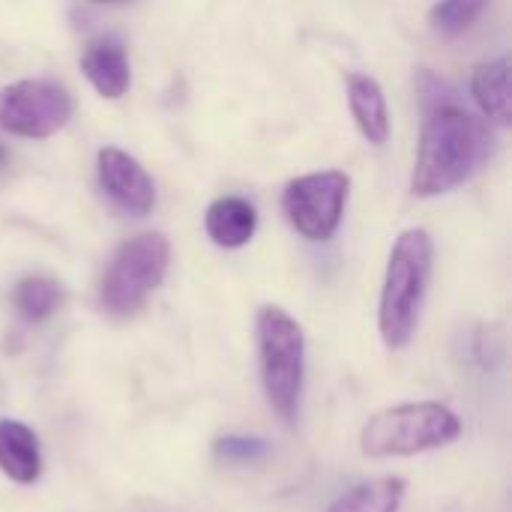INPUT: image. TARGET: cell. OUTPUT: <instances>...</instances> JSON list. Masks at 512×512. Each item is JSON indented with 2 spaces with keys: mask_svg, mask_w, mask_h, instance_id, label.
Wrapping results in <instances>:
<instances>
[{
  "mask_svg": "<svg viewBox=\"0 0 512 512\" xmlns=\"http://www.w3.org/2000/svg\"><path fill=\"white\" fill-rule=\"evenodd\" d=\"M489 156V132L459 102L426 111L420 150L414 162L411 192L417 198H438L462 186Z\"/></svg>",
  "mask_w": 512,
  "mask_h": 512,
  "instance_id": "cell-1",
  "label": "cell"
},
{
  "mask_svg": "<svg viewBox=\"0 0 512 512\" xmlns=\"http://www.w3.org/2000/svg\"><path fill=\"white\" fill-rule=\"evenodd\" d=\"M435 243L426 228H408L390 249L381 303H378V333L390 351H402L414 342L426 294L432 285Z\"/></svg>",
  "mask_w": 512,
  "mask_h": 512,
  "instance_id": "cell-2",
  "label": "cell"
},
{
  "mask_svg": "<svg viewBox=\"0 0 512 512\" xmlns=\"http://www.w3.org/2000/svg\"><path fill=\"white\" fill-rule=\"evenodd\" d=\"M255 342L267 405L282 423H294L306 381V333L282 306H261L255 318Z\"/></svg>",
  "mask_w": 512,
  "mask_h": 512,
  "instance_id": "cell-3",
  "label": "cell"
},
{
  "mask_svg": "<svg viewBox=\"0 0 512 512\" xmlns=\"http://www.w3.org/2000/svg\"><path fill=\"white\" fill-rule=\"evenodd\" d=\"M462 438V420L441 402H405L372 414L360 429V453L369 459H411L444 450Z\"/></svg>",
  "mask_w": 512,
  "mask_h": 512,
  "instance_id": "cell-4",
  "label": "cell"
},
{
  "mask_svg": "<svg viewBox=\"0 0 512 512\" xmlns=\"http://www.w3.org/2000/svg\"><path fill=\"white\" fill-rule=\"evenodd\" d=\"M171 246L165 234L147 231L126 240L99 282V306L111 318H132L144 309L150 294L165 282Z\"/></svg>",
  "mask_w": 512,
  "mask_h": 512,
  "instance_id": "cell-5",
  "label": "cell"
},
{
  "mask_svg": "<svg viewBox=\"0 0 512 512\" xmlns=\"http://www.w3.org/2000/svg\"><path fill=\"white\" fill-rule=\"evenodd\" d=\"M348 189H351V180L342 171L306 174L288 183L282 195V210L300 237L312 243H324L342 225Z\"/></svg>",
  "mask_w": 512,
  "mask_h": 512,
  "instance_id": "cell-6",
  "label": "cell"
},
{
  "mask_svg": "<svg viewBox=\"0 0 512 512\" xmlns=\"http://www.w3.org/2000/svg\"><path fill=\"white\" fill-rule=\"evenodd\" d=\"M72 117L69 93L42 78L15 81L0 90V129L21 138H48Z\"/></svg>",
  "mask_w": 512,
  "mask_h": 512,
  "instance_id": "cell-7",
  "label": "cell"
},
{
  "mask_svg": "<svg viewBox=\"0 0 512 512\" xmlns=\"http://www.w3.org/2000/svg\"><path fill=\"white\" fill-rule=\"evenodd\" d=\"M96 171H99V186L120 210L132 216H147L156 207L153 180L129 153L117 147H102L96 156Z\"/></svg>",
  "mask_w": 512,
  "mask_h": 512,
  "instance_id": "cell-8",
  "label": "cell"
},
{
  "mask_svg": "<svg viewBox=\"0 0 512 512\" xmlns=\"http://www.w3.org/2000/svg\"><path fill=\"white\" fill-rule=\"evenodd\" d=\"M0 474L15 486H33L42 477L39 438L21 420H0Z\"/></svg>",
  "mask_w": 512,
  "mask_h": 512,
  "instance_id": "cell-9",
  "label": "cell"
},
{
  "mask_svg": "<svg viewBox=\"0 0 512 512\" xmlns=\"http://www.w3.org/2000/svg\"><path fill=\"white\" fill-rule=\"evenodd\" d=\"M81 72L93 84V90L105 99H120L129 90V60L117 39L102 36L93 39L81 57Z\"/></svg>",
  "mask_w": 512,
  "mask_h": 512,
  "instance_id": "cell-10",
  "label": "cell"
},
{
  "mask_svg": "<svg viewBox=\"0 0 512 512\" xmlns=\"http://www.w3.org/2000/svg\"><path fill=\"white\" fill-rule=\"evenodd\" d=\"M204 228H207V237L216 246H222V249H240V246H246L255 237L258 213H255V207L246 198L225 195V198H216L207 207Z\"/></svg>",
  "mask_w": 512,
  "mask_h": 512,
  "instance_id": "cell-11",
  "label": "cell"
},
{
  "mask_svg": "<svg viewBox=\"0 0 512 512\" xmlns=\"http://www.w3.org/2000/svg\"><path fill=\"white\" fill-rule=\"evenodd\" d=\"M348 105H351V114H354L363 138L375 147L387 144L390 114H387V99H384L381 84L360 72L348 75Z\"/></svg>",
  "mask_w": 512,
  "mask_h": 512,
  "instance_id": "cell-12",
  "label": "cell"
},
{
  "mask_svg": "<svg viewBox=\"0 0 512 512\" xmlns=\"http://www.w3.org/2000/svg\"><path fill=\"white\" fill-rule=\"evenodd\" d=\"M405 495H408V483L402 477L387 474L345 489L327 504V512H399L405 504Z\"/></svg>",
  "mask_w": 512,
  "mask_h": 512,
  "instance_id": "cell-13",
  "label": "cell"
},
{
  "mask_svg": "<svg viewBox=\"0 0 512 512\" xmlns=\"http://www.w3.org/2000/svg\"><path fill=\"white\" fill-rule=\"evenodd\" d=\"M471 90H474L477 105L483 108V114H486L492 123H498V126H507V123H510L512 96H510V60H507V57H498V60L480 63V66H477V72H474Z\"/></svg>",
  "mask_w": 512,
  "mask_h": 512,
  "instance_id": "cell-14",
  "label": "cell"
},
{
  "mask_svg": "<svg viewBox=\"0 0 512 512\" xmlns=\"http://www.w3.org/2000/svg\"><path fill=\"white\" fill-rule=\"evenodd\" d=\"M12 303H15V312L30 321V324H39V321H48L60 303H63V288L57 279H48V276H27L15 285L12 291Z\"/></svg>",
  "mask_w": 512,
  "mask_h": 512,
  "instance_id": "cell-15",
  "label": "cell"
},
{
  "mask_svg": "<svg viewBox=\"0 0 512 512\" xmlns=\"http://www.w3.org/2000/svg\"><path fill=\"white\" fill-rule=\"evenodd\" d=\"M270 441L255 438V435H219L213 441V459L219 465H231V468H249L258 465L270 456Z\"/></svg>",
  "mask_w": 512,
  "mask_h": 512,
  "instance_id": "cell-16",
  "label": "cell"
},
{
  "mask_svg": "<svg viewBox=\"0 0 512 512\" xmlns=\"http://www.w3.org/2000/svg\"><path fill=\"white\" fill-rule=\"evenodd\" d=\"M486 6L489 0H438L429 21L441 36H459L483 15Z\"/></svg>",
  "mask_w": 512,
  "mask_h": 512,
  "instance_id": "cell-17",
  "label": "cell"
},
{
  "mask_svg": "<svg viewBox=\"0 0 512 512\" xmlns=\"http://www.w3.org/2000/svg\"><path fill=\"white\" fill-rule=\"evenodd\" d=\"M417 90H420V99H423V111L429 108H438V105H447V102H459L456 99V90L450 81L438 78L432 69H423L420 78H417Z\"/></svg>",
  "mask_w": 512,
  "mask_h": 512,
  "instance_id": "cell-18",
  "label": "cell"
},
{
  "mask_svg": "<svg viewBox=\"0 0 512 512\" xmlns=\"http://www.w3.org/2000/svg\"><path fill=\"white\" fill-rule=\"evenodd\" d=\"M471 354H474V360H477V366L483 372H492V369H498V363L504 357V342H501V336H495V330L483 327L471 339Z\"/></svg>",
  "mask_w": 512,
  "mask_h": 512,
  "instance_id": "cell-19",
  "label": "cell"
},
{
  "mask_svg": "<svg viewBox=\"0 0 512 512\" xmlns=\"http://www.w3.org/2000/svg\"><path fill=\"white\" fill-rule=\"evenodd\" d=\"M90 3H123V0H90Z\"/></svg>",
  "mask_w": 512,
  "mask_h": 512,
  "instance_id": "cell-20",
  "label": "cell"
},
{
  "mask_svg": "<svg viewBox=\"0 0 512 512\" xmlns=\"http://www.w3.org/2000/svg\"><path fill=\"white\" fill-rule=\"evenodd\" d=\"M3 162H6V150L0 147V165H3Z\"/></svg>",
  "mask_w": 512,
  "mask_h": 512,
  "instance_id": "cell-21",
  "label": "cell"
}]
</instances>
